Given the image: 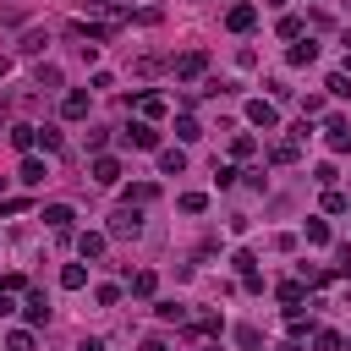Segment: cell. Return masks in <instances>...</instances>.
<instances>
[{
    "instance_id": "6da1fadb",
    "label": "cell",
    "mask_w": 351,
    "mask_h": 351,
    "mask_svg": "<svg viewBox=\"0 0 351 351\" xmlns=\"http://www.w3.org/2000/svg\"><path fill=\"white\" fill-rule=\"evenodd\" d=\"M104 236H115V241H137V236H143V214H137L132 203H121V208L110 214V230H104Z\"/></svg>"
},
{
    "instance_id": "7a4b0ae2",
    "label": "cell",
    "mask_w": 351,
    "mask_h": 351,
    "mask_svg": "<svg viewBox=\"0 0 351 351\" xmlns=\"http://www.w3.org/2000/svg\"><path fill=\"white\" fill-rule=\"evenodd\" d=\"M324 137H329L335 154H351V121H346V115H329V121H324Z\"/></svg>"
},
{
    "instance_id": "3957f363",
    "label": "cell",
    "mask_w": 351,
    "mask_h": 351,
    "mask_svg": "<svg viewBox=\"0 0 351 351\" xmlns=\"http://www.w3.org/2000/svg\"><path fill=\"white\" fill-rule=\"evenodd\" d=\"M252 22H258V5H252V0H236V5L225 11V27H230V33H247Z\"/></svg>"
},
{
    "instance_id": "277c9868",
    "label": "cell",
    "mask_w": 351,
    "mask_h": 351,
    "mask_svg": "<svg viewBox=\"0 0 351 351\" xmlns=\"http://www.w3.org/2000/svg\"><path fill=\"white\" fill-rule=\"evenodd\" d=\"M203 66H208V55H203V49H186V55L176 60V77L192 82V77H203Z\"/></svg>"
},
{
    "instance_id": "5b68a950",
    "label": "cell",
    "mask_w": 351,
    "mask_h": 351,
    "mask_svg": "<svg viewBox=\"0 0 351 351\" xmlns=\"http://www.w3.org/2000/svg\"><path fill=\"white\" fill-rule=\"evenodd\" d=\"M247 121H252V126H263V132H274V126H280V115H274V104H269V99H252V104H247Z\"/></svg>"
},
{
    "instance_id": "8992f818",
    "label": "cell",
    "mask_w": 351,
    "mask_h": 351,
    "mask_svg": "<svg viewBox=\"0 0 351 351\" xmlns=\"http://www.w3.org/2000/svg\"><path fill=\"white\" fill-rule=\"evenodd\" d=\"M121 137H126V143H132V148H159V132H154V126H148V121H132V126H126V132H121Z\"/></svg>"
},
{
    "instance_id": "52a82bcc",
    "label": "cell",
    "mask_w": 351,
    "mask_h": 351,
    "mask_svg": "<svg viewBox=\"0 0 351 351\" xmlns=\"http://www.w3.org/2000/svg\"><path fill=\"white\" fill-rule=\"evenodd\" d=\"M71 219H77V214H71V203H44V225H49V230H60V236H66V230H71Z\"/></svg>"
},
{
    "instance_id": "ba28073f",
    "label": "cell",
    "mask_w": 351,
    "mask_h": 351,
    "mask_svg": "<svg viewBox=\"0 0 351 351\" xmlns=\"http://www.w3.org/2000/svg\"><path fill=\"white\" fill-rule=\"evenodd\" d=\"M104 247H110L104 230H82V236H77V252H82V258H104Z\"/></svg>"
},
{
    "instance_id": "9c48e42d",
    "label": "cell",
    "mask_w": 351,
    "mask_h": 351,
    "mask_svg": "<svg viewBox=\"0 0 351 351\" xmlns=\"http://www.w3.org/2000/svg\"><path fill=\"white\" fill-rule=\"evenodd\" d=\"M5 137H11V148H16V154H33V148H38V126H11Z\"/></svg>"
},
{
    "instance_id": "30bf717a",
    "label": "cell",
    "mask_w": 351,
    "mask_h": 351,
    "mask_svg": "<svg viewBox=\"0 0 351 351\" xmlns=\"http://www.w3.org/2000/svg\"><path fill=\"white\" fill-rule=\"evenodd\" d=\"M93 181H99V186H115V181H121V165H115L110 154H99V159H93Z\"/></svg>"
},
{
    "instance_id": "8fae6325",
    "label": "cell",
    "mask_w": 351,
    "mask_h": 351,
    "mask_svg": "<svg viewBox=\"0 0 351 351\" xmlns=\"http://www.w3.org/2000/svg\"><path fill=\"white\" fill-rule=\"evenodd\" d=\"M16 176H22L27 186H38V181H44L49 170H44V159H38V154H22V170H16Z\"/></svg>"
},
{
    "instance_id": "7c38bea8",
    "label": "cell",
    "mask_w": 351,
    "mask_h": 351,
    "mask_svg": "<svg viewBox=\"0 0 351 351\" xmlns=\"http://www.w3.org/2000/svg\"><path fill=\"white\" fill-rule=\"evenodd\" d=\"M27 324H49V302H44V291H27Z\"/></svg>"
},
{
    "instance_id": "4fadbf2b",
    "label": "cell",
    "mask_w": 351,
    "mask_h": 351,
    "mask_svg": "<svg viewBox=\"0 0 351 351\" xmlns=\"http://www.w3.org/2000/svg\"><path fill=\"white\" fill-rule=\"evenodd\" d=\"M60 115H66V121H82V115H88V93H66V99H60Z\"/></svg>"
},
{
    "instance_id": "5bb4252c",
    "label": "cell",
    "mask_w": 351,
    "mask_h": 351,
    "mask_svg": "<svg viewBox=\"0 0 351 351\" xmlns=\"http://www.w3.org/2000/svg\"><path fill=\"white\" fill-rule=\"evenodd\" d=\"M296 154H302V143H296V137H280V143L269 148V159H274V165H291Z\"/></svg>"
},
{
    "instance_id": "9a60e30c",
    "label": "cell",
    "mask_w": 351,
    "mask_h": 351,
    "mask_svg": "<svg viewBox=\"0 0 351 351\" xmlns=\"http://www.w3.org/2000/svg\"><path fill=\"white\" fill-rule=\"evenodd\" d=\"M159 170H165V176H181V170H186V154H181V148H159Z\"/></svg>"
},
{
    "instance_id": "2e32d148",
    "label": "cell",
    "mask_w": 351,
    "mask_h": 351,
    "mask_svg": "<svg viewBox=\"0 0 351 351\" xmlns=\"http://www.w3.org/2000/svg\"><path fill=\"white\" fill-rule=\"evenodd\" d=\"M285 60H291V66H313V60H318V44H313V38H307V44H291Z\"/></svg>"
},
{
    "instance_id": "e0dca14e",
    "label": "cell",
    "mask_w": 351,
    "mask_h": 351,
    "mask_svg": "<svg viewBox=\"0 0 351 351\" xmlns=\"http://www.w3.org/2000/svg\"><path fill=\"white\" fill-rule=\"evenodd\" d=\"M38 148H44V154H60V148H66L60 126H38Z\"/></svg>"
},
{
    "instance_id": "ac0fdd59",
    "label": "cell",
    "mask_w": 351,
    "mask_h": 351,
    "mask_svg": "<svg viewBox=\"0 0 351 351\" xmlns=\"http://www.w3.org/2000/svg\"><path fill=\"white\" fill-rule=\"evenodd\" d=\"M230 154H236V159H252V154H258V137H252V132H236V137H230Z\"/></svg>"
},
{
    "instance_id": "d6986e66",
    "label": "cell",
    "mask_w": 351,
    "mask_h": 351,
    "mask_svg": "<svg viewBox=\"0 0 351 351\" xmlns=\"http://www.w3.org/2000/svg\"><path fill=\"white\" fill-rule=\"evenodd\" d=\"M60 285H66V291H82V285H88V269H82V263H66V269H60Z\"/></svg>"
},
{
    "instance_id": "ffe728a7",
    "label": "cell",
    "mask_w": 351,
    "mask_h": 351,
    "mask_svg": "<svg viewBox=\"0 0 351 351\" xmlns=\"http://www.w3.org/2000/svg\"><path fill=\"white\" fill-rule=\"evenodd\" d=\"M33 88H44V93L60 88V66H38V71H33Z\"/></svg>"
},
{
    "instance_id": "44dd1931",
    "label": "cell",
    "mask_w": 351,
    "mask_h": 351,
    "mask_svg": "<svg viewBox=\"0 0 351 351\" xmlns=\"http://www.w3.org/2000/svg\"><path fill=\"white\" fill-rule=\"evenodd\" d=\"M154 192H159L154 181H137V186H126V203H132V208H137V203H154Z\"/></svg>"
},
{
    "instance_id": "7402d4cb",
    "label": "cell",
    "mask_w": 351,
    "mask_h": 351,
    "mask_svg": "<svg viewBox=\"0 0 351 351\" xmlns=\"http://www.w3.org/2000/svg\"><path fill=\"white\" fill-rule=\"evenodd\" d=\"M44 44H49V33H38V27H33V33H27L16 49H22V55H44Z\"/></svg>"
},
{
    "instance_id": "603a6c76",
    "label": "cell",
    "mask_w": 351,
    "mask_h": 351,
    "mask_svg": "<svg viewBox=\"0 0 351 351\" xmlns=\"http://www.w3.org/2000/svg\"><path fill=\"white\" fill-rule=\"evenodd\" d=\"M302 296H307V285H302V280H285V285H280V302H291V313H296V302H302Z\"/></svg>"
},
{
    "instance_id": "cb8c5ba5",
    "label": "cell",
    "mask_w": 351,
    "mask_h": 351,
    "mask_svg": "<svg viewBox=\"0 0 351 351\" xmlns=\"http://www.w3.org/2000/svg\"><path fill=\"white\" fill-rule=\"evenodd\" d=\"M5 351H33V329H11L5 335Z\"/></svg>"
},
{
    "instance_id": "d4e9b609",
    "label": "cell",
    "mask_w": 351,
    "mask_h": 351,
    "mask_svg": "<svg viewBox=\"0 0 351 351\" xmlns=\"http://www.w3.org/2000/svg\"><path fill=\"white\" fill-rule=\"evenodd\" d=\"M324 88H329V93H335V99H351V77H346V71H335V77H329V82H324Z\"/></svg>"
},
{
    "instance_id": "484cf974",
    "label": "cell",
    "mask_w": 351,
    "mask_h": 351,
    "mask_svg": "<svg viewBox=\"0 0 351 351\" xmlns=\"http://www.w3.org/2000/svg\"><path fill=\"white\" fill-rule=\"evenodd\" d=\"M176 137H181V143H192V137H203V126H197L192 115H181V121H176Z\"/></svg>"
},
{
    "instance_id": "4316f807",
    "label": "cell",
    "mask_w": 351,
    "mask_h": 351,
    "mask_svg": "<svg viewBox=\"0 0 351 351\" xmlns=\"http://www.w3.org/2000/svg\"><path fill=\"white\" fill-rule=\"evenodd\" d=\"M203 208H208L203 192H181V214H203Z\"/></svg>"
},
{
    "instance_id": "83f0119b",
    "label": "cell",
    "mask_w": 351,
    "mask_h": 351,
    "mask_svg": "<svg viewBox=\"0 0 351 351\" xmlns=\"http://www.w3.org/2000/svg\"><path fill=\"white\" fill-rule=\"evenodd\" d=\"M132 291H137V296H154V269H137V274H132Z\"/></svg>"
},
{
    "instance_id": "f1b7e54d",
    "label": "cell",
    "mask_w": 351,
    "mask_h": 351,
    "mask_svg": "<svg viewBox=\"0 0 351 351\" xmlns=\"http://www.w3.org/2000/svg\"><path fill=\"white\" fill-rule=\"evenodd\" d=\"M313 351H340V335H335V329H318V335H313Z\"/></svg>"
},
{
    "instance_id": "f546056e",
    "label": "cell",
    "mask_w": 351,
    "mask_h": 351,
    "mask_svg": "<svg viewBox=\"0 0 351 351\" xmlns=\"http://www.w3.org/2000/svg\"><path fill=\"white\" fill-rule=\"evenodd\" d=\"M137 104H143V115H148V121H154V115H165V99H159V93H143Z\"/></svg>"
},
{
    "instance_id": "4dcf8cb0",
    "label": "cell",
    "mask_w": 351,
    "mask_h": 351,
    "mask_svg": "<svg viewBox=\"0 0 351 351\" xmlns=\"http://www.w3.org/2000/svg\"><path fill=\"white\" fill-rule=\"evenodd\" d=\"M236 176H241L236 165H214V181H219V186H236Z\"/></svg>"
},
{
    "instance_id": "1f68e13d",
    "label": "cell",
    "mask_w": 351,
    "mask_h": 351,
    "mask_svg": "<svg viewBox=\"0 0 351 351\" xmlns=\"http://www.w3.org/2000/svg\"><path fill=\"white\" fill-rule=\"evenodd\" d=\"M154 313H159V318H176V324H181V318H186V307H181V302H159V307H154Z\"/></svg>"
},
{
    "instance_id": "d6a6232c",
    "label": "cell",
    "mask_w": 351,
    "mask_h": 351,
    "mask_svg": "<svg viewBox=\"0 0 351 351\" xmlns=\"http://www.w3.org/2000/svg\"><path fill=\"white\" fill-rule=\"evenodd\" d=\"M280 33L285 38H302V16H280Z\"/></svg>"
},
{
    "instance_id": "836d02e7",
    "label": "cell",
    "mask_w": 351,
    "mask_h": 351,
    "mask_svg": "<svg viewBox=\"0 0 351 351\" xmlns=\"http://www.w3.org/2000/svg\"><path fill=\"white\" fill-rule=\"evenodd\" d=\"M307 241H329V225L324 219H307Z\"/></svg>"
},
{
    "instance_id": "e575fe53",
    "label": "cell",
    "mask_w": 351,
    "mask_h": 351,
    "mask_svg": "<svg viewBox=\"0 0 351 351\" xmlns=\"http://www.w3.org/2000/svg\"><path fill=\"white\" fill-rule=\"evenodd\" d=\"M230 263H236V274H252V269H258V258H252V252H236Z\"/></svg>"
},
{
    "instance_id": "d590c367",
    "label": "cell",
    "mask_w": 351,
    "mask_h": 351,
    "mask_svg": "<svg viewBox=\"0 0 351 351\" xmlns=\"http://www.w3.org/2000/svg\"><path fill=\"white\" fill-rule=\"evenodd\" d=\"M236 340H241L247 351H258V329H252V324H241V329H236Z\"/></svg>"
},
{
    "instance_id": "8d00e7d4",
    "label": "cell",
    "mask_w": 351,
    "mask_h": 351,
    "mask_svg": "<svg viewBox=\"0 0 351 351\" xmlns=\"http://www.w3.org/2000/svg\"><path fill=\"white\" fill-rule=\"evenodd\" d=\"M11 307H16V302H11V291H0V318H5Z\"/></svg>"
},
{
    "instance_id": "74e56055",
    "label": "cell",
    "mask_w": 351,
    "mask_h": 351,
    "mask_svg": "<svg viewBox=\"0 0 351 351\" xmlns=\"http://www.w3.org/2000/svg\"><path fill=\"white\" fill-rule=\"evenodd\" d=\"M77 351H110V346H104V340H82Z\"/></svg>"
},
{
    "instance_id": "f35d334b",
    "label": "cell",
    "mask_w": 351,
    "mask_h": 351,
    "mask_svg": "<svg viewBox=\"0 0 351 351\" xmlns=\"http://www.w3.org/2000/svg\"><path fill=\"white\" fill-rule=\"evenodd\" d=\"M143 351H170V346L165 340H143Z\"/></svg>"
},
{
    "instance_id": "ab89813d",
    "label": "cell",
    "mask_w": 351,
    "mask_h": 351,
    "mask_svg": "<svg viewBox=\"0 0 351 351\" xmlns=\"http://www.w3.org/2000/svg\"><path fill=\"white\" fill-rule=\"evenodd\" d=\"M0 132H11V121H5V110H0Z\"/></svg>"
},
{
    "instance_id": "60d3db41",
    "label": "cell",
    "mask_w": 351,
    "mask_h": 351,
    "mask_svg": "<svg viewBox=\"0 0 351 351\" xmlns=\"http://www.w3.org/2000/svg\"><path fill=\"white\" fill-rule=\"evenodd\" d=\"M274 351H296V346H274Z\"/></svg>"
},
{
    "instance_id": "b9f144b4",
    "label": "cell",
    "mask_w": 351,
    "mask_h": 351,
    "mask_svg": "<svg viewBox=\"0 0 351 351\" xmlns=\"http://www.w3.org/2000/svg\"><path fill=\"white\" fill-rule=\"evenodd\" d=\"M0 192H5V181H0Z\"/></svg>"
}]
</instances>
